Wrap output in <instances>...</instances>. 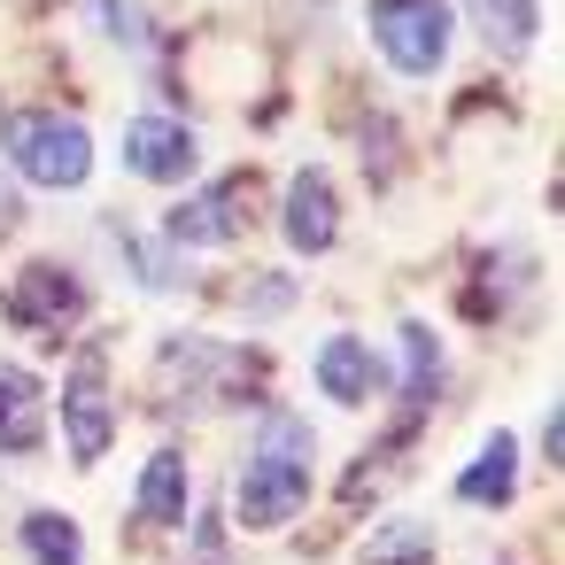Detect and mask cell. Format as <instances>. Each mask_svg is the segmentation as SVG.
Here are the masks:
<instances>
[{"mask_svg": "<svg viewBox=\"0 0 565 565\" xmlns=\"http://www.w3.org/2000/svg\"><path fill=\"white\" fill-rule=\"evenodd\" d=\"M0 148L32 186H86L94 179V132L78 117H47V109H17L0 125Z\"/></svg>", "mask_w": 565, "mask_h": 565, "instance_id": "cell-1", "label": "cell"}, {"mask_svg": "<svg viewBox=\"0 0 565 565\" xmlns=\"http://www.w3.org/2000/svg\"><path fill=\"white\" fill-rule=\"evenodd\" d=\"M372 47L403 78H434L449 55V0H372Z\"/></svg>", "mask_w": 565, "mask_h": 565, "instance_id": "cell-2", "label": "cell"}, {"mask_svg": "<svg viewBox=\"0 0 565 565\" xmlns=\"http://www.w3.org/2000/svg\"><path fill=\"white\" fill-rule=\"evenodd\" d=\"M302 503H310V457H295V449H248V465H241V480H233V511H241V526H287V519H302Z\"/></svg>", "mask_w": 565, "mask_h": 565, "instance_id": "cell-3", "label": "cell"}, {"mask_svg": "<svg viewBox=\"0 0 565 565\" xmlns=\"http://www.w3.org/2000/svg\"><path fill=\"white\" fill-rule=\"evenodd\" d=\"M86 279L71 271V264H55V256H40V264H24L17 271V287H9V318L17 326H32V333H63V326H78L86 318Z\"/></svg>", "mask_w": 565, "mask_h": 565, "instance_id": "cell-4", "label": "cell"}, {"mask_svg": "<svg viewBox=\"0 0 565 565\" xmlns=\"http://www.w3.org/2000/svg\"><path fill=\"white\" fill-rule=\"evenodd\" d=\"M125 163H132V179H148V186H179V179H194L202 140H194V125L140 109V117L125 125Z\"/></svg>", "mask_w": 565, "mask_h": 565, "instance_id": "cell-5", "label": "cell"}, {"mask_svg": "<svg viewBox=\"0 0 565 565\" xmlns=\"http://www.w3.org/2000/svg\"><path fill=\"white\" fill-rule=\"evenodd\" d=\"M109 441H117L109 372L86 356V364L71 372V387H63V449H71V465H102V457H109Z\"/></svg>", "mask_w": 565, "mask_h": 565, "instance_id": "cell-6", "label": "cell"}, {"mask_svg": "<svg viewBox=\"0 0 565 565\" xmlns=\"http://www.w3.org/2000/svg\"><path fill=\"white\" fill-rule=\"evenodd\" d=\"M310 380H318V395H326V403L356 411V403H372V395H380L387 356H372L356 333H326V341H318V356H310Z\"/></svg>", "mask_w": 565, "mask_h": 565, "instance_id": "cell-7", "label": "cell"}, {"mask_svg": "<svg viewBox=\"0 0 565 565\" xmlns=\"http://www.w3.org/2000/svg\"><path fill=\"white\" fill-rule=\"evenodd\" d=\"M241 241V179H217L171 210V248H233Z\"/></svg>", "mask_w": 565, "mask_h": 565, "instance_id": "cell-8", "label": "cell"}, {"mask_svg": "<svg viewBox=\"0 0 565 565\" xmlns=\"http://www.w3.org/2000/svg\"><path fill=\"white\" fill-rule=\"evenodd\" d=\"M287 241L302 248V256H326L333 241H341V194L326 186V171H295L287 179Z\"/></svg>", "mask_w": 565, "mask_h": 565, "instance_id": "cell-9", "label": "cell"}, {"mask_svg": "<svg viewBox=\"0 0 565 565\" xmlns=\"http://www.w3.org/2000/svg\"><path fill=\"white\" fill-rule=\"evenodd\" d=\"M40 434H47V387H40V372H24V364H0V449H40Z\"/></svg>", "mask_w": 565, "mask_h": 565, "instance_id": "cell-10", "label": "cell"}, {"mask_svg": "<svg viewBox=\"0 0 565 565\" xmlns=\"http://www.w3.org/2000/svg\"><path fill=\"white\" fill-rule=\"evenodd\" d=\"M132 519L140 526H179L186 519V457L179 449H156L132 480Z\"/></svg>", "mask_w": 565, "mask_h": 565, "instance_id": "cell-11", "label": "cell"}, {"mask_svg": "<svg viewBox=\"0 0 565 565\" xmlns=\"http://www.w3.org/2000/svg\"><path fill=\"white\" fill-rule=\"evenodd\" d=\"M511 488H519V441H511V434H488L480 457L457 472V495H465L472 511H503Z\"/></svg>", "mask_w": 565, "mask_h": 565, "instance_id": "cell-12", "label": "cell"}, {"mask_svg": "<svg viewBox=\"0 0 565 565\" xmlns=\"http://www.w3.org/2000/svg\"><path fill=\"white\" fill-rule=\"evenodd\" d=\"M395 341H403V411L418 418V411L441 395L449 356H441V341H434V326H426V318H403V326H395Z\"/></svg>", "mask_w": 565, "mask_h": 565, "instance_id": "cell-13", "label": "cell"}, {"mask_svg": "<svg viewBox=\"0 0 565 565\" xmlns=\"http://www.w3.org/2000/svg\"><path fill=\"white\" fill-rule=\"evenodd\" d=\"M465 17H472V32L488 40V55H526L534 32H542V9H534V0H465Z\"/></svg>", "mask_w": 565, "mask_h": 565, "instance_id": "cell-14", "label": "cell"}, {"mask_svg": "<svg viewBox=\"0 0 565 565\" xmlns=\"http://www.w3.org/2000/svg\"><path fill=\"white\" fill-rule=\"evenodd\" d=\"M17 550H24V565H86V534L63 511H24L17 519Z\"/></svg>", "mask_w": 565, "mask_h": 565, "instance_id": "cell-15", "label": "cell"}, {"mask_svg": "<svg viewBox=\"0 0 565 565\" xmlns=\"http://www.w3.org/2000/svg\"><path fill=\"white\" fill-rule=\"evenodd\" d=\"M418 557H426V526L418 519H387L364 542V565H418Z\"/></svg>", "mask_w": 565, "mask_h": 565, "instance_id": "cell-16", "label": "cell"}, {"mask_svg": "<svg viewBox=\"0 0 565 565\" xmlns=\"http://www.w3.org/2000/svg\"><path fill=\"white\" fill-rule=\"evenodd\" d=\"M248 449H295V457H318V434H310L295 411H264L256 434H248Z\"/></svg>", "mask_w": 565, "mask_h": 565, "instance_id": "cell-17", "label": "cell"}, {"mask_svg": "<svg viewBox=\"0 0 565 565\" xmlns=\"http://www.w3.org/2000/svg\"><path fill=\"white\" fill-rule=\"evenodd\" d=\"M125 271H132V279H148L156 295H171V287H179V264H171L163 248H148V241H125Z\"/></svg>", "mask_w": 565, "mask_h": 565, "instance_id": "cell-18", "label": "cell"}, {"mask_svg": "<svg viewBox=\"0 0 565 565\" xmlns=\"http://www.w3.org/2000/svg\"><path fill=\"white\" fill-rule=\"evenodd\" d=\"M241 310H248V318H287V310H295V279H287V271H271V279H248Z\"/></svg>", "mask_w": 565, "mask_h": 565, "instance_id": "cell-19", "label": "cell"}, {"mask_svg": "<svg viewBox=\"0 0 565 565\" xmlns=\"http://www.w3.org/2000/svg\"><path fill=\"white\" fill-rule=\"evenodd\" d=\"M102 24H109L125 47H140V40H148V9H140V0H102Z\"/></svg>", "mask_w": 565, "mask_h": 565, "instance_id": "cell-20", "label": "cell"}, {"mask_svg": "<svg viewBox=\"0 0 565 565\" xmlns=\"http://www.w3.org/2000/svg\"><path fill=\"white\" fill-rule=\"evenodd\" d=\"M9 210H24V202H17V171L0 179V217H9Z\"/></svg>", "mask_w": 565, "mask_h": 565, "instance_id": "cell-21", "label": "cell"}]
</instances>
